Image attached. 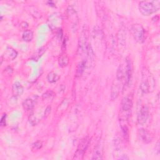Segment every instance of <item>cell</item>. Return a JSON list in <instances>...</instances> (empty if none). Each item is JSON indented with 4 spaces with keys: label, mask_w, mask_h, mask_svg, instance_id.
<instances>
[{
    "label": "cell",
    "mask_w": 160,
    "mask_h": 160,
    "mask_svg": "<svg viewBox=\"0 0 160 160\" xmlns=\"http://www.w3.org/2000/svg\"><path fill=\"white\" fill-rule=\"evenodd\" d=\"M138 8L144 16H149L157 12L160 8V1H142L139 2Z\"/></svg>",
    "instance_id": "obj_1"
},
{
    "label": "cell",
    "mask_w": 160,
    "mask_h": 160,
    "mask_svg": "<svg viewBox=\"0 0 160 160\" xmlns=\"http://www.w3.org/2000/svg\"><path fill=\"white\" fill-rule=\"evenodd\" d=\"M132 106V99L131 95H127L122 99L120 108V121H127L130 116Z\"/></svg>",
    "instance_id": "obj_2"
},
{
    "label": "cell",
    "mask_w": 160,
    "mask_h": 160,
    "mask_svg": "<svg viewBox=\"0 0 160 160\" xmlns=\"http://www.w3.org/2000/svg\"><path fill=\"white\" fill-rule=\"evenodd\" d=\"M131 31L134 39L138 42L143 43L146 39V33L144 28L139 24H134L131 26Z\"/></svg>",
    "instance_id": "obj_3"
},
{
    "label": "cell",
    "mask_w": 160,
    "mask_h": 160,
    "mask_svg": "<svg viewBox=\"0 0 160 160\" xmlns=\"http://www.w3.org/2000/svg\"><path fill=\"white\" fill-rule=\"evenodd\" d=\"M155 84L153 78L150 76H147L146 74H142V81L140 84V89L143 93H148L150 92L151 86L154 88Z\"/></svg>",
    "instance_id": "obj_4"
},
{
    "label": "cell",
    "mask_w": 160,
    "mask_h": 160,
    "mask_svg": "<svg viewBox=\"0 0 160 160\" xmlns=\"http://www.w3.org/2000/svg\"><path fill=\"white\" fill-rule=\"evenodd\" d=\"M89 142H90V139L88 136H86L81 139V141L79 143L77 149L74 153V159H81L83 156L86 150L87 149V148L88 147Z\"/></svg>",
    "instance_id": "obj_5"
},
{
    "label": "cell",
    "mask_w": 160,
    "mask_h": 160,
    "mask_svg": "<svg viewBox=\"0 0 160 160\" xmlns=\"http://www.w3.org/2000/svg\"><path fill=\"white\" fill-rule=\"evenodd\" d=\"M149 118V109L147 106H142L140 108L138 114V122L139 124H144Z\"/></svg>",
    "instance_id": "obj_6"
},
{
    "label": "cell",
    "mask_w": 160,
    "mask_h": 160,
    "mask_svg": "<svg viewBox=\"0 0 160 160\" xmlns=\"http://www.w3.org/2000/svg\"><path fill=\"white\" fill-rule=\"evenodd\" d=\"M87 39H88V31L87 29L84 26L79 37V51L83 52L86 50L87 44Z\"/></svg>",
    "instance_id": "obj_7"
},
{
    "label": "cell",
    "mask_w": 160,
    "mask_h": 160,
    "mask_svg": "<svg viewBox=\"0 0 160 160\" xmlns=\"http://www.w3.org/2000/svg\"><path fill=\"white\" fill-rule=\"evenodd\" d=\"M125 86H128L131 82V79L132 77V63L129 59L127 58L126 60V66H125Z\"/></svg>",
    "instance_id": "obj_8"
},
{
    "label": "cell",
    "mask_w": 160,
    "mask_h": 160,
    "mask_svg": "<svg viewBox=\"0 0 160 160\" xmlns=\"http://www.w3.org/2000/svg\"><path fill=\"white\" fill-rule=\"evenodd\" d=\"M138 136L140 141L144 143L148 144L152 141V136L151 134L145 129H139L138 131Z\"/></svg>",
    "instance_id": "obj_9"
},
{
    "label": "cell",
    "mask_w": 160,
    "mask_h": 160,
    "mask_svg": "<svg viewBox=\"0 0 160 160\" xmlns=\"http://www.w3.org/2000/svg\"><path fill=\"white\" fill-rule=\"evenodd\" d=\"M37 98V96H32L26 99L22 102V107L26 111H29L32 109L36 104Z\"/></svg>",
    "instance_id": "obj_10"
},
{
    "label": "cell",
    "mask_w": 160,
    "mask_h": 160,
    "mask_svg": "<svg viewBox=\"0 0 160 160\" xmlns=\"http://www.w3.org/2000/svg\"><path fill=\"white\" fill-rule=\"evenodd\" d=\"M24 91V88L21 84L19 82H16L12 85V94L14 96H21Z\"/></svg>",
    "instance_id": "obj_11"
},
{
    "label": "cell",
    "mask_w": 160,
    "mask_h": 160,
    "mask_svg": "<svg viewBox=\"0 0 160 160\" xmlns=\"http://www.w3.org/2000/svg\"><path fill=\"white\" fill-rule=\"evenodd\" d=\"M16 55H17V52L15 50H14L11 48H8L4 53L3 56L4 59L6 58L9 60H12L16 57Z\"/></svg>",
    "instance_id": "obj_12"
},
{
    "label": "cell",
    "mask_w": 160,
    "mask_h": 160,
    "mask_svg": "<svg viewBox=\"0 0 160 160\" xmlns=\"http://www.w3.org/2000/svg\"><path fill=\"white\" fill-rule=\"evenodd\" d=\"M22 38L24 41L29 42L33 38V32L31 30L26 29L25 30L22 35Z\"/></svg>",
    "instance_id": "obj_13"
},
{
    "label": "cell",
    "mask_w": 160,
    "mask_h": 160,
    "mask_svg": "<svg viewBox=\"0 0 160 160\" xmlns=\"http://www.w3.org/2000/svg\"><path fill=\"white\" fill-rule=\"evenodd\" d=\"M85 68H86V62H85V60H84L80 62L77 66L76 72V77H80L82 75Z\"/></svg>",
    "instance_id": "obj_14"
},
{
    "label": "cell",
    "mask_w": 160,
    "mask_h": 160,
    "mask_svg": "<svg viewBox=\"0 0 160 160\" xmlns=\"http://www.w3.org/2000/svg\"><path fill=\"white\" fill-rule=\"evenodd\" d=\"M59 78L60 76L58 74L54 72H50L47 76V80L50 83H54L58 81Z\"/></svg>",
    "instance_id": "obj_15"
},
{
    "label": "cell",
    "mask_w": 160,
    "mask_h": 160,
    "mask_svg": "<svg viewBox=\"0 0 160 160\" xmlns=\"http://www.w3.org/2000/svg\"><path fill=\"white\" fill-rule=\"evenodd\" d=\"M102 148L100 146H99L94 150L92 159H102Z\"/></svg>",
    "instance_id": "obj_16"
},
{
    "label": "cell",
    "mask_w": 160,
    "mask_h": 160,
    "mask_svg": "<svg viewBox=\"0 0 160 160\" xmlns=\"http://www.w3.org/2000/svg\"><path fill=\"white\" fill-rule=\"evenodd\" d=\"M69 59L66 54H62L59 59V64L61 67H65L68 64Z\"/></svg>",
    "instance_id": "obj_17"
},
{
    "label": "cell",
    "mask_w": 160,
    "mask_h": 160,
    "mask_svg": "<svg viewBox=\"0 0 160 160\" xmlns=\"http://www.w3.org/2000/svg\"><path fill=\"white\" fill-rule=\"evenodd\" d=\"M121 127L123 135L124 136V138L128 139L129 134H128V128L127 126L125 124H124V122L122 121H121Z\"/></svg>",
    "instance_id": "obj_18"
},
{
    "label": "cell",
    "mask_w": 160,
    "mask_h": 160,
    "mask_svg": "<svg viewBox=\"0 0 160 160\" xmlns=\"http://www.w3.org/2000/svg\"><path fill=\"white\" fill-rule=\"evenodd\" d=\"M42 142L40 141H36L35 143L33 144L32 145V149H35V150H38L39 149H41L42 148Z\"/></svg>",
    "instance_id": "obj_19"
},
{
    "label": "cell",
    "mask_w": 160,
    "mask_h": 160,
    "mask_svg": "<svg viewBox=\"0 0 160 160\" xmlns=\"http://www.w3.org/2000/svg\"><path fill=\"white\" fill-rule=\"evenodd\" d=\"M54 96V93L52 91H47L46 92L44 93L43 95H42V98L43 99H46V98H50L51 96Z\"/></svg>",
    "instance_id": "obj_20"
},
{
    "label": "cell",
    "mask_w": 160,
    "mask_h": 160,
    "mask_svg": "<svg viewBox=\"0 0 160 160\" xmlns=\"http://www.w3.org/2000/svg\"><path fill=\"white\" fill-rule=\"evenodd\" d=\"M6 114H4L1 119V121H0V124L1 126H6Z\"/></svg>",
    "instance_id": "obj_21"
},
{
    "label": "cell",
    "mask_w": 160,
    "mask_h": 160,
    "mask_svg": "<svg viewBox=\"0 0 160 160\" xmlns=\"http://www.w3.org/2000/svg\"><path fill=\"white\" fill-rule=\"evenodd\" d=\"M50 112H51V107L50 106H48V107H47V108L46 109V110H45V112H44V116H48L49 113H50Z\"/></svg>",
    "instance_id": "obj_22"
}]
</instances>
